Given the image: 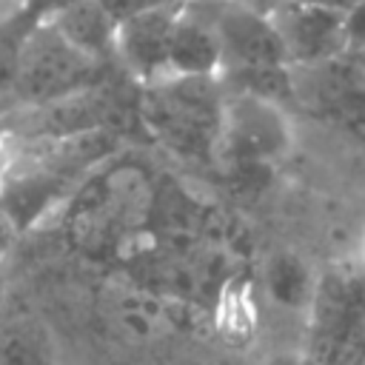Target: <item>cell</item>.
Listing matches in <instances>:
<instances>
[{
    "label": "cell",
    "instance_id": "6da1fadb",
    "mask_svg": "<svg viewBox=\"0 0 365 365\" xmlns=\"http://www.w3.org/2000/svg\"><path fill=\"white\" fill-rule=\"evenodd\" d=\"M222 106L220 77H165L143 86L140 100L151 134L185 160H217Z\"/></svg>",
    "mask_w": 365,
    "mask_h": 365
},
{
    "label": "cell",
    "instance_id": "7a4b0ae2",
    "mask_svg": "<svg viewBox=\"0 0 365 365\" xmlns=\"http://www.w3.org/2000/svg\"><path fill=\"white\" fill-rule=\"evenodd\" d=\"M103 66L106 63L91 60L88 54L66 43L51 29V23H46L43 17H34L20 43L11 97L0 114L40 108V106L66 100L71 94L97 88Z\"/></svg>",
    "mask_w": 365,
    "mask_h": 365
},
{
    "label": "cell",
    "instance_id": "3957f363",
    "mask_svg": "<svg viewBox=\"0 0 365 365\" xmlns=\"http://www.w3.org/2000/svg\"><path fill=\"white\" fill-rule=\"evenodd\" d=\"M291 148L294 125L279 103L257 94L225 91L217 160L237 171H254L282 163Z\"/></svg>",
    "mask_w": 365,
    "mask_h": 365
},
{
    "label": "cell",
    "instance_id": "277c9868",
    "mask_svg": "<svg viewBox=\"0 0 365 365\" xmlns=\"http://www.w3.org/2000/svg\"><path fill=\"white\" fill-rule=\"evenodd\" d=\"M214 29L222 48V74L291 68L285 46L265 9L245 0H188Z\"/></svg>",
    "mask_w": 365,
    "mask_h": 365
},
{
    "label": "cell",
    "instance_id": "5b68a950",
    "mask_svg": "<svg viewBox=\"0 0 365 365\" xmlns=\"http://www.w3.org/2000/svg\"><path fill=\"white\" fill-rule=\"evenodd\" d=\"M294 94L339 125L365 131V54L345 51L334 60L294 68Z\"/></svg>",
    "mask_w": 365,
    "mask_h": 365
},
{
    "label": "cell",
    "instance_id": "8992f818",
    "mask_svg": "<svg viewBox=\"0 0 365 365\" xmlns=\"http://www.w3.org/2000/svg\"><path fill=\"white\" fill-rule=\"evenodd\" d=\"M268 17L285 46L291 68L317 66L348 51L345 14L339 11L308 0H282L268 9Z\"/></svg>",
    "mask_w": 365,
    "mask_h": 365
},
{
    "label": "cell",
    "instance_id": "52a82bcc",
    "mask_svg": "<svg viewBox=\"0 0 365 365\" xmlns=\"http://www.w3.org/2000/svg\"><path fill=\"white\" fill-rule=\"evenodd\" d=\"M182 6L185 0H174L117 26L114 60L140 86H151L168 77V51H171L174 26L182 14Z\"/></svg>",
    "mask_w": 365,
    "mask_h": 365
},
{
    "label": "cell",
    "instance_id": "ba28073f",
    "mask_svg": "<svg viewBox=\"0 0 365 365\" xmlns=\"http://www.w3.org/2000/svg\"><path fill=\"white\" fill-rule=\"evenodd\" d=\"M222 48L211 23L185 0L168 51V77H220Z\"/></svg>",
    "mask_w": 365,
    "mask_h": 365
},
{
    "label": "cell",
    "instance_id": "9c48e42d",
    "mask_svg": "<svg viewBox=\"0 0 365 365\" xmlns=\"http://www.w3.org/2000/svg\"><path fill=\"white\" fill-rule=\"evenodd\" d=\"M40 17L51 23V29L66 43H71L77 51L88 54L91 60L106 63L108 57H114L117 23L103 11L97 0H68Z\"/></svg>",
    "mask_w": 365,
    "mask_h": 365
},
{
    "label": "cell",
    "instance_id": "30bf717a",
    "mask_svg": "<svg viewBox=\"0 0 365 365\" xmlns=\"http://www.w3.org/2000/svg\"><path fill=\"white\" fill-rule=\"evenodd\" d=\"M31 26L29 17L14 20L0 26V111L6 108L11 88H14V77H17V57H20V43L26 29Z\"/></svg>",
    "mask_w": 365,
    "mask_h": 365
},
{
    "label": "cell",
    "instance_id": "8fae6325",
    "mask_svg": "<svg viewBox=\"0 0 365 365\" xmlns=\"http://www.w3.org/2000/svg\"><path fill=\"white\" fill-rule=\"evenodd\" d=\"M37 348H31L20 334L0 336V365H37Z\"/></svg>",
    "mask_w": 365,
    "mask_h": 365
},
{
    "label": "cell",
    "instance_id": "7c38bea8",
    "mask_svg": "<svg viewBox=\"0 0 365 365\" xmlns=\"http://www.w3.org/2000/svg\"><path fill=\"white\" fill-rule=\"evenodd\" d=\"M97 3L120 26V23H125V20H131V17L143 14V11H151V9L165 6V3H174V0H97Z\"/></svg>",
    "mask_w": 365,
    "mask_h": 365
},
{
    "label": "cell",
    "instance_id": "4fadbf2b",
    "mask_svg": "<svg viewBox=\"0 0 365 365\" xmlns=\"http://www.w3.org/2000/svg\"><path fill=\"white\" fill-rule=\"evenodd\" d=\"M20 237H23V234H20L17 222H14V217L9 214V208H6L3 200H0V262L14 251V245H17Z\"/></svg>",
    "mask_w": 365,
    "mask_h": 365
},
{
    "label": "cell",
    "instance_id": "5bb4252c",
    "mask_svg": "<svg viewBox=\"0 0 365 365\" xmlns=\"http://www.w3.org/2000/svg\"><path fill=\"white\" fill-rule=\"evenodd\" d=\"M29 11H31V0H0V26L23 20L29 17Z\"/></svg>",
    "mask_w": 365,
    "mask_h": 365
},
{
    "label": "cell",
    "instance_id": "9a60e30c",
    "mask_svg": "<svg viewBox=\"0 0 365 365\" xmlns=\"http://www.w3.org/2000/svg\"><path fill=\"white\" fill-rule=\"evenodd\" d=\"M14 140L6 134V131H0V185H3V180H6V174L11 171V165H14Z\"/></svg>",
    "mask_w": 365,
    "mask_h": 365
},
{
    "label": "cell",
    "instance_id": "2e32d148",
    "mask_svg": "<svg viewBox=\"0 0 365 365\" xmlns=\"http://www.w3.org/2000/svg\"><path fill=\"white\" fill-rule=\"evenodd\" d=\"M262 365H308V356L297 351H277L268 359H262Z\"/></svg>",
    "mask_w": 365,
    "mask_h": 365
},
{
    "label": "cell",
    "instance_id": "e0dca14e",
    "mask_svg": "<svg viewBox=\"0 0 365 365\" xmlns=\"http://www.w3.org/2000/svg\"><path fill=\"white\" fill-rule=\"evenodd\" d=\"M362 271H365V240H362Z\"/></svg>",
    "mask_w": 365,
    "mask_h": 365
},
{
    "label": "cell",
    "instance_id": "ac0fdd59",
    "mask_svg": "<svg viewBox=\"0 0 365 365\" xmlns=\"http://www.w3.org/2000/svg\"><path fill=\"white\" fill-rule=\"evenodd\" d=\"M0 297H3V277H0Z\"/></svg>",
    "mask_w": 365,
    "mask_h": 365
}]
</instances>
